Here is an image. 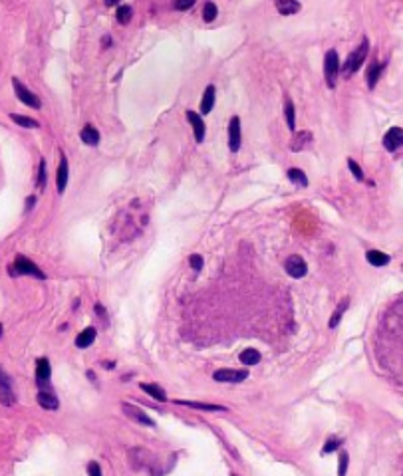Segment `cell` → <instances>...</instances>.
Segmentation results:
<instances>
[{
  "mask_svg": "<svg viewBox=\"0 0 403 476\" xmlns=\"http://www.w3.org/2000/svg\"><path fill=\"white\" fill-rule=\"evenodd\" d=\"M10 274L12 276H32V278H38V280H44L46 276H44V272L32 262V260H28L26 256H16V260H14V264L10 266Z\"/></svg>",
  "mask_w": 403,
  "mask_h": 476,
  "instance_id": "6da1fadb",
  "label": "cell"
},
{
  "mask_svg": "<svg viewBox=\"0 0 403 476\" xmlns=\"http://www.w3.org/2000/svg\"><path fill=\"white\" fill-rule=\"evenodd\" d=\"M367 50H369V42L363 40V42H361V44L350 54V58L346 60V64H344V72H346V74H354V72H358L359 66L363 64L365 56H367Z\"/></svg>",
  "mask_w": 403,
  "mask_h": 476,
  "instance_id": "7a4b0ae2",
  "label": "cell"
},
{
  "mask_svg": "<svg viewBox=\"0 0 403 476\" xmlns=\"http://www.w3.org/2000/svg\"><path fill=\"white\" fill-rule=\"evenodd\" d=\"M338 72H340L338 52H336V50H330V52L326 54V60H324V76H326V84H328V87H334V86H336Z\"/></svg>",
  "mask_w": 403,
  "mask_h": 476,
  "instance_id": "3957f363",
  "label": "cell"
},
{
  "mask_svg": "<svg viewBox=\"0 0 403 476\" xmlns=\"http://www.w3.org/2000/svg\"><path fill=\"white\" fill-rule=\"evenodd\" d=\"M0 403L10 407L16 403V395H14V389H12V381L8 377V373L0 367Z\"/></svg>",
  "mask_w": 403,
  "mask_h": 476,
  "instance_id": "277c9868",
  "label": "cell"
},
{
  "mask_svg": "<svg viewBox=\"0 0 403 476\" xmlns=\"http://www.w3.org/2000/svg\"><path fill=\"white\" fill-rule=\"evenodd\" d=\"M284 270H286L288 276H292V278H304V276L308 274V264H306V260H304L302 256L292 254V256L286 258Z\"/></svg>",
  "mask_w": 403,
  "mask_h": 476,
  "instance_id": "5b68a950",
  "label": "cell"
},
{
  "mask_svg": "<svg viewBox=\"0 0 403 476\" xmlns=\"http://www.w3.org/2000/svg\"><path fill=\"white\" fill-rule=\"evenodd\" d=\"M12 86H14V91H16V95H18V99L22 101V103H26L28 107H34V109H40L42 107V101H40V97L38 95H34L28 87H24L22 84H20V80H12Z\"/></svg>",
  "mask_w": 403,
  "mask_h": 476,
  "instance_id": "8992f818",
  "label": "cell"
},
{
  "mask_svg": "<svg viewBox=\"0 0 403 476\" xmlns=\"http://www.w3.org/2000/svg\"><path fill=\"white\" fill-rule=\"evenodd\" d=\"M248 377V371L244 369H219L213 373V379L219 383H240Z\"/></svg>",
  "mask_w": 403,
  "mask_h": 476,
  "instance_id": "52a82bcc",
  "label": "cell"
},
{
  "mask_svg": "<svg viewBox=\"0 0 403 476\" xmlns=\"http://www.w3.org/2000/svg\"><path fill=\"white\" fill-rule=\"evenodd\" d=\"M121 409H123V413L129 417V419H133L135 423H139V425H145V427H155V421L151 419V417H147L139 407H135V405H131V403H123L121 405Z\"/></svg>",
  "mask_w": 403,
  "mask_h": 476,
  "instance_id": "ba28073f",
  "label": "cell"
},
{
  "mask_svg": "<svg viewBox=\"0 0 403 476\" xmlns=\"http://www.w3.org/2000/svg\"><path fill=\"white\" fill-rule=\"evenodd\" d=\"M403 145V129L401 127H391L383 135V147L387 151H397Z\"/></svg>",
  "mask_w": 403,
  "mask_h": 476,
  "instance_id": "9c48e42d",
  "label": "cell"
},
{
  "mask_svg": "<svg viewBox=\"0 0 403 476\" xmlns=\"http://www.w3.org/2000/svg\"><path fill=\"white\" fill-rule=\"evenodd\" d=\"M228 149L232 153L240 149V119L236 115L230 117V123H228Z\"/></svg>",
  "mask_w": 403,
  "mask_h": 476,
  "instance_id": "30bf717a",
  "label": "cell"
},
{
  "mask_svg": "<svg viewBox=\"0 0 403 476\" xmlns=\"http://www.w3.org/2000/svg\"><path fill=\"white\" fill-rule=\"evenodd\" d=\"M50 375H52V367H50V361L46 357L38 359L36 361V381L40 387H46L48 381H50Z\"/></svg>",
  "mask_w": 403,
  "mask_h": 476,
  "instance_id": "8fae6325",
  "label": "cell"
},
{
  "mask_svg": "<svg viewBox=\"0 0 403 476\" xmlns=\"http://www.w3.org/2000/svg\"><path fill=\"white\" fill-rule=\"evenodd\" d=\"M68 175H70L68 159H66V155H62V157H60V167H58V173H56V187H58V193H64V191H66Z\"/></svg>",
  "mask_w": 403,
  "mask_h": 476,
  "instance_id": "7c38bea8",
  "label": "cell"
},
{
  "mask_svg": "<svg viewBox=\"0 0 403 476\" xmlns=\"http://www.w3.org/2000/svg\"><path fill=\"white\" fill-rule=\"evenodd\" d=\"M187 119H189L191 125H193L195 141H197V143H203V139H205V123H203V117H201L197 111H187Z\"/></svg>",
  "mask_w": 403,
  "mask_h": 476,
  "instance_id": "4fadbf2b",
  "label": "cell"
},
{
  "mask_svg": "<svg viewBox=\"0 0 403 476\" xmlns=\"http://www.w3.org/2000/svg\"><path fill=\"white\" fill-rule=\"evenodd\" d=\"M36 401H38V405H40L42 409H46V411H56V409L60 407L58 397H56L52 391H46V389H42V391L38 393Z\"/></svg>",
  "mask_w": 403,
  "mask_h": 476,
  "instance_id": "5bb4252c",
  "label": "cell"
},
{
  "mask_svg": "<svg viewBox=\"0 0 403 476\" xmlns=\"http://www.w3.org/2000/svg\"><path fill=\"white\" fill-rule=\"evenodd\" d=\"M385 70V64L383 62H371L369 64V68H367V74H365V78H367V87L369 89H373L375 87V84H377V80H379V76H381V72Z\"/></svg>",
  "mask_w": 403,
  "mask_h": 476,
  "instance_id": "9a60e30c",
  "label": "cell"
},
{
  "mask_svg": "<svg viewBox=\"0 0 403 476\" xmlns=\"http://www.w3.org/2000/svg\"><path fill=\"white\" fill-rule=\"evenodd\" d=\"M365 258H367V262L371 264V266H375V268H381V266H387L389 264V254H385V252H381V250H367L365 252Z\"/></svg>",
  "mask_w": 403,
  "mask_h": 476,
  "instance_id": "2e32d148",
  "label": "cell"
},
{
  "mask_svg": "<svg viewBox=\"0 0 403 476\" xmlns=\"http://www.w3.org/2000/svg\"><path fill=\"white\" fill-rule=\"evenodd\" d=\"M175 403H177V405H185V407H191V409H199V411H226V407H223V405H213V403H199V401H183V399H177Z\"/></svg>",
  "mask_w": 403,
  "mask_h": 476,
  "instance_id": "e0dca14e",
  "label": "cell"
},
{
  "mask_svg": "<svg viewBox=\"0 0 403 476\" xmlns=\"http://www.w3.org/2000/svg\"><path fill=\"white\" fill-rule=\"evenodd\" d=\"M213 105H215V86H207V89H205V93L201 97V113L203 115L211 113Z\"/></svg>",
  "mask_w": 403,
  "mask_h": 476,
  "instance_id": "ac0fdd59",
  "label": "cell"
},
{
  "mask_svg": "<svg viewBox=\"0 0 403 476\" xmlns=\"http://www.w3.org/2000/svg\"><path fill=\"white\" fill-rule=\"evenodd\" d=\"M310 143H312V133H310V131H298V135H294V139H292L290 149H292V151H302V149H306Z\"/></svg>",
  "mask_w": 403,
  "mask_h": 476,
  "instance_id": "d6986e66",
  "label": "cell"
},
{
  "mask_svg": "<svg viewBox=\"0 0 403 476\" xmlns=\"http://www.w3.org/2000/svg\"><path fill=\"white\" fill-rule=\"evenodd\" d=\"M93 342H95V330H93V328H86V330H84L82 334H78V338H76V346H78L80 349L90 347Z\"/></svg>",
  "mask_w": 403,
  "mask_h": 476,
  "instance_id": "ffe728a7",
  "label": "cell"
},
{
  "mask_svg": "<svg viewBox=\"0 0 403 476\" xmlns=\"http://www.w3.org/2000/svg\"><path fill=\"white\" fill-rule=\"evenodd\" d=\"M149 397H153L155 401H159V403H165L167 401V395H165V391L159 387V385H155V383H141L139 385Z\"/></svg>",
  "mask_w": 403,
  "mask_h": 476,
  "instance_id": "44dd1931",
  "label": "cell"
},
{
  "mask_svg": "<svg viewBox=\"0 0 403 476\" xmlns=\"http://www.w3.org/2000/svg\"><path fill=\"white\" fill-rule=\"evenodd\" d=\"M348 305H350V300L346 298V300H342L340 303H338V307L334 309V313H332V317H330V322H328V328H338V324L342 322V315L346 313V309H348Z\"/></svg>",
  "mask_w": 403,
  "mask_h": 476,
  "instance_id": "7402d4cb",
  "label": "cell"
},
{
  "mask_svg": "<svg viewBox=\"0 0 403 476\" xmlns=\"http://www.w3.org/2000/svg\"><path fill=\"white\" fill-rule=\"evenodd\" d=\"M80 139H82L86 145H97V143H99V131H97L95 127H91V125H86V127L82 129V133H80Z\"/></svg>",
  "mask_w": 403,
  "mask_h": 476,
  "instance_id": "603a6c76",
  "label": "cell"
},
{
  "mask_svg": "<svg viewBox=\"0 0 403 476\" xmlns=\"http://www.w3.org/2000/svg\"><path fill=\"white\" fill-rule=\"evenodd\" d=\"M300 10V2L298 0H280L278 2V12L282 16H290V14H296Z\"/></svg>",
  "mask_w": 403,
  "mask_h": 476,
  "instance_id": "cb8c5ba5",
  "label": "cell"
},
{
  "mask_svg": "<svg viewBox=\"0 0 403 476\" xmlns=\"http://www.w3.org/2000/svg\"><path fill=\"white\" fill-rule=\"evenodd\" d=\"M238 359H240L242 365H256V363H260V353H258V349H250L248 347V349L240 351Z\"/></svg>",
  "mask_w": 403,
  "mask_h": 476,
  "instance_id": "d4e9b609",
  "label": "cell"
},
{
  "mask_svg": "<svg viewBox=\"0 0 403 476\" xmlns=\"http://www.w3.org/2000/svg\"><path fill=\"white\" fill-rule=\"evenodd\" d=\"M10 119H12L16 125H20V127H26V129H36V127H40V123H38L36 119H32V117H26V115L10 113Z\"/></svg>",
  "mask_w": 403,
  "mask_h": 476,
  "instance_id": "484cf974",
  "label": "cell"
},
{
  "mask_svg": "<svg viewBox=\"0 0 403 476\" xmlns=\"http://www.w3.org/2000/svg\"><path fill=\"white\" fill-rule=\"evenodd\" d=\"M288 179H290L294 185H298L300 189H306V187H308V179H306L304 171H300V169H288Z\"/></svg>",
  "mask_w": 403,
  "mask_h": 476,
  "instance_id": "4316f807",
  "label": "cell"
},
{
  "mask_svg": "<svg viewBox=\"0 0 403 476\" xmlns=\"http://www.w3.org/2000/svg\"><path fill=\"white\" fill-rule=\"evenodd\" d=\"M348 466H350V454L346 450H342L340 456H338V476H346Z\"/></svg>",
  "mask_w": 403,
  "mask_h": 476,
  "instance_id": "83f0119b",
  "label": "cell"
},
{
  "mask_svg": "<svg viewBox=\"0 0 403 476\" xmlns=\"http://www.w3.org/2000/svg\"><path fill=\"white\" fill-rule=\"evenodd\" d=\"M284 113H286V123H288V127L294 131V129H296V121H294V115H296V111H294V103H292L290 99H286Z\"/></svg>",
  "mask_w": 403,
  "mask_h": 476,
  "instance_id": "f1b7e54d",
  "label": "cell"
},
{
  "mask_svg": "<svg viewBox=\"0 0 403 476\" xmlns=\"http://www.w3.org/2000/svg\"><path fill=\"white\" fill-rule=\"evenodd\" d=\"M217 4L215 2H205V6H203V18H205V22H213L215 18H217Z\"/></svg>",
  "mask_w": 403,
  "mask_h": 476,
  "instance_id": "f546056e",
  "label": "cell"
},
{
  "mask_svg": "<svg viewBox=\"0 0 403 476\" xmlns=\"http://www.w3.org/2000/svg\"><path fill=\"white\" fill-rule=\"evenodd\" d=\"M131 16H133V10H131V6H119L117 8V22L119 24H127L129 20H131Z\"/></svg>",
  "mask_w": 403,
  "mask_h": 476,
  "instance_id": "4dcf8cb0",
  "label": "cell"
},
{
  "mask_svg": "<svg viewBox=\"0 0 403 476\" xmlns=\"http://www.w3.org/2000/svg\"><path fill=\"white\" fill-rule=\"evenodd\" d=\"M348 167H350L352 175L356 177V181H363V171H361V167L354 161V159H348Z\"/></svg>",
  "mask_w": 403,
  "mask_h": 476,
  "instance_id": "1f68e13d",
  "label": "cell"
},
{
  "mask_svg": "<svg viewBox=\"0 0 403 476\" xmlns=\"http://www.w3.org/2000/svg\"><path fill=\"white\" fill-rule=\"evenodd\" d=\"M340 444H342V440H340V438H328V440H326V444H324V448H322V454L334 452L336 448H340Z\"/></svg>",
  "mask_w": 403,
  "mask_h": 476,
  "instance_id": "d6a6232c",
  "label": "cell"
},
{
  "mask_svg": "<svg viewBox=\"0 0 403 476\" xmlns=\"http://www.w3.org/2000/svg\"><path fill=\"white\" fill-rule=\"evenodd\" d=\"M38 189H44L46 187V163L40 161V167H38Z\"/></svg>",
  "mask_w": 403,
  "mask_h": 476,
  "instance_id": "836d02e7",
  "label": "cell"
},
{
  "mask_svg": "<svg viewBox=\"0 0 403 476\" xmlns=\"http://www.w3.org/2000/svg\"><path fill=\"white\" fill-rule=\"evenodd\" d=\"M189 264H191V268H193L195 272H201V270H203V256H201V254H193V256L189 258Z\"/></svg>",
  "mask_w": 403,
  "mask_h": 476,
  "instance_id": "e575fe53",
  "label": "cell"
},
{
  "mask_svg": "<svg viewBox=\"0 0 403 476\" xmlns=\"http://www.w3.org/2000/svg\"><path fill=\"white\" fill-rule=\"evenodd\" d=\"M88 474H90V476H103V472H101V466H99L95 460H91V462L88 464Z\"/></svg>",
  "mask_w": 403,
  "mask_h": 476,
  "instance_id": "d590c367",
  "label": "cell"
},
{
  "mask_svg": "<svg viewBox=\"0 0 403 476\" xmlns=\"http://www.w3.org/2000/svg\"><path fill=\"white\" fill-rule=\"evenodd\" d=\"M193 4H195V0H177L175 8H177V10H189Z\"/></svg>",
  "mask_w": 403,
  "mask_h": 476,
  "instance_id": "8d00e7d4",
  "label": "cell"
},
{
  "mask_svg": "<svg viewBox=\"0 0 403 476\" xmlns=\"http://www.w3.org/2000/svg\"><path fill=\"white\" fill-rule=\"evenodd\" d=\"M34 203H36V197H28V199H26V211H32Z\"/></svg>",
  "mask_w": 403,
  "mask_h": 476,
  "instance_id": "74e56055",
  "label": "cell"
},
{
  "mask_svg": "<svg viewBox=\"0 0 403 476\" xmlns=\"http://www.w3.org/2000/svg\"><path fill=\"white\" fill-rule=\"evenodd\" d=\"M103 367H105V369H113V367H115V363H113V361H109V363H103Z\"/></svg>",
  "mask_w": 403,
  "mask_h": 476,
  "instance_id": "f35d334b",
  "label": "cell"
},
{
  "mask_svg": "<svg viewBox=\"0 0 403 476\" xmlns=\"http://www.w3.org/2000/svg\"><path fill=\"white\" fill-rule=\"evenodd\" d=\"M86 375H88V379H91V381H95V373H93V371H88Z\"/></svg>",
  "mask_w": 403,
  "mask_h": 476,
  "instance_id": "ab89813d",
  "label": "cell"
},
{
  "mask_svg": "<svg viewBox=\"0 0 403 476\" xmlns=\"http://www.w3.org/2000/svg\"><path fill=\"white\" fill-rule=\"evenodd\" d=\"M115 2H117V0H105V4H107V6H113Z\"/></svg>",
  "mask_w": 403,
  "mask_h": 476,
  "instance_id": "60d3db41",
  "label": "cell"
},
{
  "mask_svg": "<svg viewBox=\"0 0 403 476\" xmlns=\"http://www.w3.org/2000/svg\"><path fill=\"white\" fill-rule=\"evenodd\" d=\"M0 338H2V324H0Z\"/></svg>",
  "mask_w": 403,
  "mask_h": 476,
  "instance_id": "b9f144b4",
  "label": "cell"
},
{
  "mask_svg": "<svg viewBox=\"0 0 403 476\" xmlns=\"http://www.w3.org/2000/svg\"><path fill=\"white\" fill-rule=\"evenodd\" d=\"M278 2H280V0H278Z\"/></svg>",
  "mask_w": 403,
  "mask_h": 476,
  "instance_id": "7bdbcfd3",
  "label": "cell"
}]
</instances>
